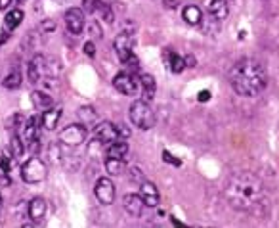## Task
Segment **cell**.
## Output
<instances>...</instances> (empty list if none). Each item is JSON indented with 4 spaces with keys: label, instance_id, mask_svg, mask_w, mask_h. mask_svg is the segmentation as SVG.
<instances>
[{
    "label": "cell",
    "instance_id": "e0dca14e",
    "mask_svg": "<svg viewBox=\"0 0 279 228\" xmlns=\"http://www.w3.org/2000/svg\"><path fill=\"white\" fill-rule=\"evenodd\" d=\"M59 73H61V64H59V60H57L56 56H48V58L44 56V77H42V79H46V77L57 79Z\"/></svg>",
    "mask_w": 279,
    "mask_h": 228
},
{
    "label": "cell",
    "instance_id": "d4e9b609",
    "mask_svg": "<svg viewBox=\"0 0 279 228\" xmlns=\"http://www.w3.org/2000/svg\"><path fill=\"white\" fill-rule=\"evenodd\" d=\"M19 85H21V73H19V69H12L8 73V77L2 79V87L8 88V90H16V88H19Z\"/></svg>",
    "mask_w": 279,
    "mask_h": 228
},
{
    "label": "cell",
    "instance_id": "5bb4252c",
    "mask_svg": "<svg viewBox=\"0 0 279 228\" xmlns=\"http://www.w3.org/2000/svg\"><path fill=\"white\" fill-rule=\"evenodd\" d=\"M46 211H48V205H46V201L42 197H35V199L29 201V217H31L33 223L44 221Z\"/></svg>",
    "mask_w": 279,
    "mask_h": 228
},
{
    "label": "cell",
    "instance_id": "8d00e7d4",
    "mask_svg": "<svg viewBox=\"0 0 279 228\" xmlns=\"http://www.w3.org/2000/svg\"><path fill=\"white\" fill-rule=\"evenodd\" d=\"M84 54H86V56H90V58H92V56L96 54V46H94V40H88L86 44H84Z\"/></svg>",
    "mask_w": 279,
    "mask_h": 228
},
{
    "label": "cell",
    "instance_id": "ac0fdd59",
    "mask_svg": "<svg viewBox=\"0 0 279 228\" xmlns=\"http://www.w3.org/2000/svg\"><path fill=\"white\" fill-rule=\"evenodd\" d=\"M140 87H141V92H143V102H149V100H153V96H155V79L151 77V75H141V79H140Z\"/></svg>",
    "mask_w": 279,
    "mask_h": 228
},
{
    "label": "cell",
    "instance_id": "ba28073f",
    "mask_svg": "<svg viewBox=\"0 0 279 228\" xmlns=\"http://www.w3.org/2000/svg\"><path fill=\"white\" fill-rule=\"evenodd\" d=\"M65 25L69 29V33L73 35H81L84 25H86V18H84V10L79 8H69L65 12Z\"/></svg>",
    "mask_w": 279,
    "mask_h": 228
},
{
    "label": "cell",
    "instance_id": "8fae6325",
    "mask_svg": "<svg viewBox=\"0 0 279 228\" xmlns=\"http://www.w3.org/2000/svg\"><path fill=\"white\" fill-rule=\"evenodd\" d=\"M42 77H44V56L36 54L27 64V79H29L31 85H36V83L42 81Z\"/></svg>",
    "mask_w": 279,
    "mask_h": 228
},
{
    "label": "cell",
    "instance_id": "4dcf8cb0",
    "mask_svg": "<svg viewBox=\"0 0 279 228\" xmlns=\"http://www.w3.org/2000/svg\"><path fill=\"white\" fill-rule=\"evenodd\" d=\"M88 33L94 36L96 40L98 38H102V29H100V25H98V21H92L90 25H88Z\"/></svg>",
    "mask_w": 279,
    "mask_h": 228
},
{
    "label": "cell",
    "instance_id": "44dd1931",
    "mask_svg": "<svg viewBox=\"0 0 279 228\" xmlns=\"http://www.w3.org/2000/svg\"><path fill=\"white\" fill-rule=\"evenodd\" d=\"M182 18L186 23H190V25H199L201 23V19H203V12H201V8L199 6H186L184 8V12H182Z\"/></svg>",
    "mask_w": 279,
    "mask_h": 228
},
{
    "label": "cell",
    "instance_id": "7a4b0ae2",
    "mask_svg": "<svg viewBox=\"0 0 279 228\" xmlns=\"http://www.w3.org/2000/svg\"><path fill=\"white\" fill-rule=\"evenodd\" d=\"M229 83L239 96H258L268 85V73L258 60L243 58L229 71Z\"/></svg>",
    "mask_w": 279,
    "mask_h": 228
},
{
    "label": "cell",
    "instance_id": "9a60e30c",
    "mask_svg": "<svg viewBox=\"0 0 279 228\" xmlns=\"http://www.w3.org/2000/svg\"><path fill=\"white\" fill-rule=\"evenodd\" d=\"M61 109L59 107H48V109H44V113H42V117H40V125L46 129V130H54L57 123H59V117H61Z\"/></svg>",
    "mask_w": 279,
    "mask_h": 228
},
{
    "label": "cell",
    "instance_id": "d6986e66",
    "mask_svg": "<svg viewBox=\"0 0 279 228\" xmlns=\"http://www.w3.org/2000/svg\"><path fill=\"white\" fill-rule=\"evenodd\" d=\"M128 154V144L119 138V140H113L111 144H107V158H121L124 159V156Z\"/></svg>",
    "mask_w": 279,
    "mask_h": 228
},
{
    "label": "cell",
    "instance_id": "f546056e",
    "mask_svg": "<svg viewBox=\"0 0 279 228\" xmlns=\"http://www.w3.org/2000/svg\"><path fill=\"white\" fill-rule=\"evenodd\" d=\"M12 148H14V156H16V158L23 156V144H21V138H19L18 132H16L14 138H12Z\"/></svg>",
    "mask_w": 279,
    "mask_h": 228
},
{
    "label": "cell",
    "instance_id": "4316f807",
    "mask_svg": "<svg viewBox=\"0 0 279 228\" xmlns=\"http://www.w3.org/2000/svg\"><path fill=\"white\" fill-rule=\"evenodd\" d=\"M94 14H96V16H100V18L104 19L105 23H113V19H115L113 12H111V8H109L107 4H104V2H98V4H96Z\"/></svg>",
    "mask_w": 279,
    "mask_h": 228
},
{
    "label": "cell",
    "instance_id": "2e32d148",
    "mask_svg": "<svg viewBox=\"0 0 279 228\" xmlns=\"http://www.w3.org/2000/svg\"><path fill=\"white\" fill-rule=\"evenodd\" d=\"M209 12L212 18H216L218 21L220 19H226L227 14H229V6H227L226 0H209Z\"/></svg>",
    "mask_w": 279,
    "mask_h": 228
},
{
    "label": "cell",
    "instance_id": "ab89813d",
    "mask_svg": "<svg viewBox=\"0 0 279 228\" xmlns=\"http://www.w3.org/2000/svg\"><path fill=\"white\" fill-rule=\"evenodd\" d=\"M12 4V0H0V10H4V8H8Z\"/></svg>",
    "mask_w": 279,
    "mask_h": 228
},
{
    "label": "cell",
    "instance_id": "484cf974",
    "mask_svg": "<svg viewBox=\"0 0 279 228\" xmlns=\"http://www.w3.org/2000/svg\"><path fill=\"white\" fill-rule=\"evenodd\" d=\"M79 119H81V123L83 125H94L96 123V119H98V115H96L94 107L84 105V107L79 109Z\"/></svg>",
    "mask_w": 279,
    "mask_h": 228
},
{
    "label": "cell",
    "instance_id": "cb8c5ba5",
    "mask_svg": "<svg viewBox=\"0 0 279 228\" xmlns=\"http://www.w3.org/2000/svg\"><path fill=\"white\" fill-rule=\"evenodd\" d=\"M23 21V12L21 10H12V12H8L6 14V18H4V27H6V31H14V29H18V25Z\"/></svg>",
    "mask_w": 279,
    "mask_h": 228
},
{
    "label": "cell",
    "instance_id": "52a82bcc",
    "mask_svg": "<svg viewBox=\"0 0 279 228\" xmlns=\"http://www.w3.org/2000/svg\"><path fill=\"white\" fill-rule=\"evenodd\" d=\"M94 194H96V197H98L100 203L111 205L115 201L117 190H115V184L109 180V176H102V178H98V182L94 186Z\"/></svg>",
    "mask_w": 279,
    "mask_h": 228
},
{
    "label": "cell",
    "instance_id": "83f0119b",
    "mask_svg": "<svg viewBox=\"0 0 279 228\" xmlns=\"http://www.w3.org/2000/svg\"><path fill=\"white\" fill-rule=\"evenodd\" d=\"M168 67L172 73H182V71L186 69V62H184V58L182 56H178V54H170V60H168Z\"/></svg>",
    "mask_w": 279,
    "mask_h": 228
},
{
    "label": "cell",
    "instance_id": "836d02e7",
    "mask_svg": "<svg viewBox=\"0 0 279 228\" xmlns=\"http://www.w3.org/2000/svg\"><path fill=\"white\" fill-rule=\"evenodd\" d=\"M0 169H2V173H10V156H2L0 158Z\"/></svg>",
    "mask_w": 279,
    "mask_h": 228
},
{
    "label": "cell",
    "instance_id": "5b68a950",
    "mask_svg": "<svg viewBox=\"0 0 279 228\" xmlns=\"http://www.w3.org/2000/svg\"><path fill=\"white\" fill-rule=\"evenodd\" d=\"M113 87L117 88L121 94H124V96H134L140 88V81L134 73L122 71V73H119V75L113 79Z\"/></svg>",
    "mask_w": 279,
    "mask_h": 228
},
{
    "label": "cell",
    "instance_id": "30bf717a",
    "mask_svg": "<svg viewBox=\"0 0 279 228\" xmlns=\"http://www.w3.org/2000/svg\"><path fill=\"white\" fill-rule=\"evenodd\" d=\"M115 52L119 54L121 62H124L130 54H134V35L128 31H122L121 35L115 38Z\"/></svg>",
    "mask_w": 279,
    "mask_h": 228
},
{
    "label": "cell",
    "instance_id": "74e56055",
    "mask_svg": "<svg viewBox=\"0 0 279 228\" xmlns=\"http://www.w3.org/2000/svg\"><path fill=\"white\" fill-rule=\"evenodd\" d=\"M209 100H210L209 90H201V92H199V102H209Z\"/></svg>",
    "mask_w": 279,
    "mask_h": 228
},
{
    "label": "cell",
    "instance_id": "603a6c76",
    "mask_svg": "<svg viewBox=\"0 0 279 228\" xmlns=\"http://www.w3.org/2000/svg\"><path fill=\"white\" fill-rule=\"evenodd\" d=\"M105 171L113 176L122 175V171H126V163L121 158H107L105 159Z\"/></svg>",
    "mask_w": 279,
    "mask_h": 228
},
{
    "label": "cell",
    "instance_id": "b9f144b4",
    "mask_svg": "<svg viewBox=\"0 0 279 228\" xmlns=\"http://www.w3.org/2000/svg\"><path fill=\"white\" fill-rule=\"evenodd\" d=\"M4 209V199H2V194H0V213Z\"/></svg>",
    "mask_w": 279,
    "mask_h": 228
},
{
    "label": "cell",
    "instance_id": "3957f363",
    "mask_svg": "<svg viewBox=\"0 0 279 228\" xmlns=\"http://www.w3.org/2000/svg\"><path fill=\"white\" fill-rule=\"evenodd\" d=\"M130 121L136 125L141 130H147L155 125V113L151 109L149 102L143 100H136L134 104L130 105Z\"/></svg>",
    "mask_w": 279,
    "mask_h": 228
},
{
    "label": "cell",
    "instance_id": "d590c367",
    "mask_svg": "<svg viewBox=\"0 0 279 228\" xmlns=\"http://www.w3.org/2000/svg\"><path fill=\"white\" fill-rule=\"evenodd\" d=\"M40 27H42V31H44V33H52L54 29H56V23H54L52 19H46V21H42V25H40Z\"/></svg>",
    "mask_w": 279,
    "mask_h": 228
},
{
    "label": "cell",
    "instance_id": "d6a6232c",
    "mask_svg": "<svg viewBox=\"0 0 279 228\" xmlns=\"http://www.w3.org/2000/svg\"><path fill=\"white\" fill-rule=\"evenodd\" d=\"M100 0H83V8H84V12L88 14H94V10H96V4H98Z\"/></svg>",
    "mask_w": 279,
    "mask_h": 228
},
{
    "label": "cell",
    "instance_id": "f1b7e54d",
    "mask_svg": "<svg viewBox=\"0 0 279 228\" xmlns=\"http://www.w3.org/2000/svg\"><path fill=\"white\" fill-rule=\"evenodd\" d=\"M122 64H124L126 71H130V73H136V71L140 69V62H138V58H136L134 54H130V56H128V58H126Z\"/></svg>",
    "mask_w": 279,
    "mask_h": 228
},
{
    "label": "cell",
    "instance_id": "8992f818",
    "mask_svg": "<svg viewBox=\"0 0 279 228\" xmlns=\"http://www.w3.org/2000/svg\"><path fill=\"white\" fill-rule=\"evenodd\" d=\"M86 127L81 123H73V125H67L63 130H61V134H59V140L61 144H65V146H79V144H83V142L86 140Z\"/></svg>",
    "mask_w": 279,
    "mask_h": 228
},
{
    "label": "cell",
    "instance_id": "f35d334b",
    "mask_svg": "<svg viewBox=\"0 0 279 228\" xmlns=\"http://www.w3.org/2000/svg\"><path fill=\"white\" fill-rule=\"evenodd\" d=\"M184 62H186V67H195V58L193 56H186Z\"/></svg>",
    "mask_w": 279,
    "mask_h": 228
},
{
    "label": "cell",
    "instance_id": "4fadbf2b",
    "mask_svg": "<svg viewBox=\"0 0 279 228\" xmlns=\"http://www.w3.org/2000/svg\"><path fill=\"white\" fill-rule=\"evenodd\" d=\"M140 195H141V199L147 207H157L159 205V190L153 182L143 180L141 186H140Z\"/></svg>",
    "mask_w": 279,
    "mask_h": 228
},
{
    "label": "cell",
    "instance_id": "1f68e13d",
    "mask_svg": "<svg viewBox=\"0 0 279 228\" xmlns=\"http://www.w3.org/2000/svg\"><path fill=\"white\" fill-rule=\"evenodd\" d=\"M163 161H165V163H170V165H174V167H180V165H182V161L176 159L174 156H172L170 152H167V150L163 152Z\"/></svg>",
    "mask_w": 279,
    "mask_h": 228
},
{
    "label": "cell",
    "instance_id": "7402d4cb",
    "mask_svg": "<svg viewBox=\"0 0 279 228\" xmlns=\"http://www.w3.org/2000/svg\"><path fill=\"white\" fill-rule=\"evenodd\" d=\"M38 123H40V119H38L36 115L27 119V123H25V134H23L27 144L33 140H38V127H40Z\"/></svg>",
    "mask_w": 279,
    "mask_h": 228
},
{
    "label": "cell",
    "instance_id": "60d3db41",
    "mask_svg": "<svg viewBox=\"0 0 279 228\" xmlns=\"http://www.w3.org/2000/svg\"><path fill=\"white\" fill-rule=\"evenodd\" d=\"M178 0H165V4H168V6H174Z\"/></svg>",
    "mask_w": 279,
    "mask_h": 228
},
{
    "label": "cell",
    "instance_id": "ffe728a7",
    "mask_svg": "<svg viewBox=\"0 0 279 228\" xmlns=\"http://www.w3.org/2000/svg\"><path fill=\"white\" fill-rule=\"evenodd\" d=\"M31 102L35 105L36 109H48V107H52L54 100L50 94H46V92H42V90H35L33 94H31Z\"/></svg>",
    "mask_w": 279,
    "mask_h": 228
},
{
    "label": "cell",
    "instance_id": "9c48e42d",
    "mask_svg": "<svg viewBox=\"0 0 279 228\" xmlns=\"http://www.w3.org/2000/svg\"><path fill=\"white\" fill-rule=\"evenodd\" d=\"M94 138L100 140L102 144H111L113 140H119V129L115 123H109V121H104V123L96 125L94 127Z\"/></svg>",
    "mask_w": 279,
    "mask_h": 228
},
{
    "label": "cell",
    "instance_id": "e575fe53",
    "mask_svg": "<svg viewBox=\"0 0 279 228\" xmlns=\"http://www.w3.org/2000/svg\"><path fill=\"white\" fill-rule=\"evenodd\" d=\"M130 178H132V180H136V182H143V180H145V178H143V173L140 171L138 167L130 169Z\"/></svg>",
    "mask_w": 279,
    "mask_h": 228
},
{
    "label": "cell",
    "instance_id": "6da1fadb",
    "mask_svg": "<svg viewBox=\"0 0 279 228\" xmlns=\"http://www.w3.org/2000/svg\"><path fill=\"white\" fill-rule=\"evenodd\" d=\"M224 194H226L227 203L235 211H251L262 201L264 184L256 175L249 171H241L227 180Z\"/></svg>",
    "mask_w": 279,
    "mask_h": 228
},
{
    "label": "cell",
    "instance_id": "7c38bea8",
    "mask_svg": "<svg viewBox=\"0 0 279 228\" xmlns=\"http://www.w3.org/2000/svg\"><path fill=\"white\" fill-rule=\"evenodd\" d=\"M122 205H124V211L130 217H141L143 207H145V203H143L140 194H126L124 199H122Z\"/></svg>",
    "mask_w": 279,
    "mask_h": 228
},
{
    "label": "cell",
    "instance_id": "277c9868",
    "mask_svg": "<svg viewBox=\"0 0 279 228\" xmlns=\"http://www.w3.org/2000/svg\"><path fill=\"white\" fill-rule=\"evenodd\" d=\"M48 175V169H46V163L40 158H29L23 165H21V178L29 184H36V182H42Z\"/></svg>",
    "mask_w": 279,
    "mask_h": 228
}]
</instances>
